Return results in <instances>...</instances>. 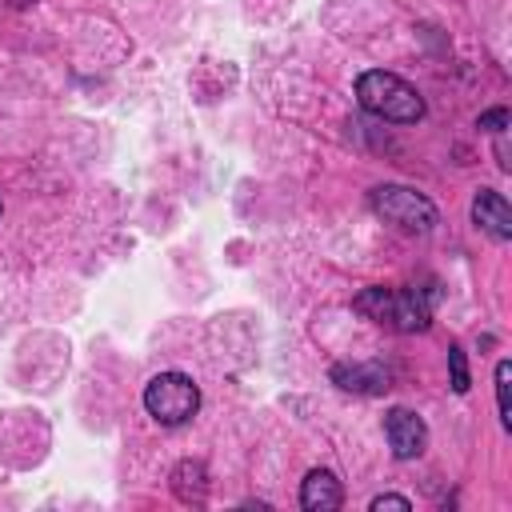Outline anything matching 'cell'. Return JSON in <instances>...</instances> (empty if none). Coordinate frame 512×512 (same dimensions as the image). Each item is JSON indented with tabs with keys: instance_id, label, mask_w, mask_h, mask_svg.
<instances>
[{
	"instance_id": "6da1fadb",
	"label": "cell",
	"mask_w": 512,
	"mask_h": 512,
	"mask_svg": "<svg viewBox=\"0 0 512 512\" xmlns=\"http://www.w3.org/2000/svg\"><path fill=\"white\" fill-rule=\"evenodd\" d=\"M352 308L388 328V332H424L432 324V308H436V292L428 288H416V284H404V288H384V284H372L364 288Z\"/></svg>"
},
{
	"instance_id": "7a4b0ae2",
	"label": "cell",
	"mask_w": 512,
	"mask_h": 512,
	"mask_svg": "<svg viewBox=\"0 0 512 512\" xmlns=\"http://www.w3.org/2000/svg\"><path fill=\"white\" fill-rule=\"evenodd\" d=\"M356 100L364 112L388 120V124H416L424 120V96L396 72H384V68H368L356 76Z\"/></svg>"
},
{
	"instance_id": "3957f363",
	"label": "cell",
	"mask_w": 512,
	"mask_h": 512,
	"mask_svg": "<svg viewBox=\"0 0 512 512\" xmlns=\"http://www.w3.org/2000/svg\"><path fill=\"white\" fill-rule=\"evenodd\" d=\"M144 412L164 428H180L200 412V384L188 372H156L144 384Z\"/></svg>"
},
{
	"instance_id": "277c9868",
	"label": "cell",
	"mask_w": 512,
	"mask_h": 512,
	"mask_svg": "<svg viewBox=\"0 0 512 512\" xmlns=\"http://www.w3.org/2000/svg\"><path fill=\"white\" fill-rule=\"evenodd\" d=\"M368 208H372L380 220L396 224L400 232H420V236L432 232L436 220H440L436 204H432L424 192L408 188V184H376V188L368 192Z\"/></svg>"
},
{
	"instance_id": "5b68a950",
	"label": "cell",
	"mask_w": 512,
	"mask_h": 512,
	"mask_svg": "<svg viewBox=\"0 0 512 512\" xmlns=\"http://www.w3.org/2000/svg\"><path fill=\"white\" fill-rule=\"evenodd\" d=\"M384 436L396 460H416L428 448V424L412 408H388L384 412Z\"/></svg>"
},
{
	"instance_id": "8992f818",
	"label": "cell",
	"mask_w": 512,
	"mask_h": 512,
	"mask_svg": "<svg viewBox=\"0 0 512 512\" xmlns=\"http://www.w3.org/2000/svg\"><path fill=\"white\" fill-rule=\"evenodd\" d=\"M472 224H476L480 232H488L492 240L508 244V240H512V208H508L504 192L480 188V192L472 196Z\"/></svg>"
},
{
	"instance_id": "52a82bcc",
	"label": "cell",
	"mask_w": 512,
	"mask_h": 512,
	"mask_svg": "<svg viewBox=\"0 0 512 512\" xmlns=\"http://www.w3.org/2000/svg\"><path fill=\"white\" fill-rule=\"evenodd\" d=\"M332 384L344 388V392H356V396H380V392L392 388V368H384V364H364V360L332 364Z\"/></svg>"
},
{
	"instance_id": "ba28073f",
	"label": "cell",
	"mask_w": 512,
	"mask_h": 512,
	"mask_svg": "<svg viewBox=\"0 0 512 512\" xmlns=\"http://www.w3.org/2000/svg\"><path fill=\"white\" fill-rule=\"evenodd\" d=\"M344 504V488L332 468H312L300 480V508L304 512H336Z\"/></svg>"
},
{
	"instance_id": "9c48e42d",
	"label": "cell",
	"mask_w": 512,
	"mask_h": 512,
	"mask_svg": "<svg viewBox=\"0 0 512 512\" xmlns=\"http://www.w3.org/2000/svg\"><path fill=\"white\" fill-rule=\"evenodd\" d=\"M172 492L180 504H204L208 500V468L204 460H180L172 468Z\"/></svg>"
},
{
	"instance_id": "30bf717a",
	"label": "cell",
	"mask_w": 512,
	"mask_h": 512,
	"mask_svg": "<svg viewBox=\"0 0 512 512\" xmlns=\"http://www.w3.org/2000/svg\"><path fill=\"white\" fill-rule=\"evenodd\" d=\"M496 408L500 424L512 428V360H496Z\"/></svg>"
},
{
	"instance_id": "8fae6325",
	"label": "cell",
	"mask_w": 512,
	"mask_h": 512,
	"mask_svg": "<svg viewBox=\"0 0 512 512\" xmlns=\"http://www.w3.org/2000/svg\"><path fill=\"white\" fill-rule=\"evenodd\" d=\"M448 372H452V392H468L472 388V372H468V360H464V348L460 344H448Z\"/></svg>"
},
{
	"instance_id": "7c38bea8",
	"label": "cell",
	"mask_w": 512,
	"mask_h": 512,
	"mask_svg": "<svg viewBox=\"0 0 512 512\" xmlns=\"http://www.w3.org/2000/svg\"><path fill=\"white\" fill-rule=\"evenodd\" d=\"M508 120H512V116H508V108H488V112H480L476 128H480V132H496V136H500V132L508 128Z\"/></svg>"
},
{
	"instance_id": "4fadbf2b",
	"label": "cell",
	"mask_w": 512,
	"mask_h": 512,
	"mask_svg": "<svg viewBox=\"0 0 512 512\" xmlns=\"http://www.w3.org/2000/svg\"><path fill=\"white\" fill-rule=\"evenodd\" d=\"M372 512H384V508H396V512H408L412 508V500L408 496H400V492H380V496H372V504H368Z\"/></svg>"
},
{
	"instance_id": "5bb4252c",
	"label": "cell",
	"mask_w": 512,
	"mask_h": 512,
	"mask_svg": "<svg viewBox=\"0 0 512 512\" xmlns=\"http://www.w3.org/2000/svg\"><path fill=\"white\" fill-rule=\"evenodd\" d=\"M0 208H4V204H0Z\"/></svg>"
}]
</instances>
